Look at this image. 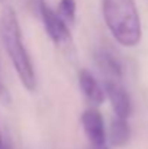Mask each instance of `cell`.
<instances>
[{"label":"cell","mask_w":148,"mask_h":149,"mask_svg":"<svg viewBox=\"0 0 148 149\" xmlns=\"http://www.w3.org/2000/svg\"><path fill=\"white\" fill-rule=\"evenodd\" d=\"M0 39L18 72L20 83L28 91H34L36 88L35 70L22 41V32L16 12L10 6H6L0 13Z\"/></svg>","instance_id":"1"},{"label":"cell","mask_w":148,"mask_h":149,"mask_svg":"<svg viewBox=\"0 0 148 149\" xmlns=\"http://www.w3.org/2000/svg\"><path fill=\"white\" fill-rule=\"evenodd\" d=\"M102 12L109 32L122 47L140 44L142 28L135 0H102Z\"/></svg>","instance_id":"2"},{"label":"cell","mask_w":148,"mask_h":149,"mask_svg":"<svg viewBox=\"0 0 148 149\" xmlns=\"http://www.w3.org/2000/svg\"><path fill=\"white\" fill-rule=\"evenodd\" d=\"M29 3L35 15L41 17L48 36L55 45H65L71 41L68 25L61 19L58 12H54L49 7L45 0H29Z\"/></svg>","instance_id":"3"},{"label":"cell","mask_w":148,"mask_h":149,"mask_svg":"<svg viewBox=\"0 0 148 149\" xmlns=\"http://www.w3.org/2000/svg\"><path fill=\"white\" fill-rule=\"evenodd\" d=\"M81 126L89 139V142L95 148H102L106 145V130L102 114L96 109H87L81 114Z\"/></svg>","instance_id":"4"},{"label":"cell","mask_w":148,"mask_h":149,"mask_svg":"<svg viewBox=\"0 0 148 149\" xmlns=\"http://www.w3.org/2000/svg\"><path fill=\"white\" fill-rule=\"evenodd\" d=\"M105 90H106V96L112 103L116 117L128 120V117L132 113V103H131V97L128 91L118 81H112V80H106Z\"/></svg>","instance_id":"5"},{"label":"cell","mask_w":148,"mask_h":149,"mask_svg":"<svg viewBox=\"0 0 148 149\" xmlns=\"http://www.w3.org/2000/svg\"><path fill=\"white\" fill-rule=\"evenodd\" d=\"M79 84H80L83 94L93 104H102L105 101V91L102 90V87L96 81V78L87 70L79 71Z\"/></svg>","instance_id":"6"},{"label":"cell","mask_w":148,"mask_h":149,"mask_svg":"<svg viewBox=\"0 0 148 149\" xmlns=\"http://www.w3.org/2000/svg\"><path fill=\"white\" fill-rule=\"evenodd\" d=\"M96 64H97L99 70L102 72H105V75L107 77L106 80H112V81H118V83L121 81L122 65L109 51L100 49L96 52Z\"/></svg>","instance_id":"7"},{"label":"cell","mask_w":148,"mask_h":149,"mask_svg":"<svg viewBox=\"0 0 148 149\" xmlns=\"http://www.w3.org/2000/svg\"><path fill=\"white\" fill-rule=\"evenodd\" d=\"M109 139L112 146L115 148H123L131 141V126L126 119L115 117L110 123L109 129Z\"/></svg>","instance_id":"8"},{"label":"cell","mask_w":148,"mask_h":149,"mask_svg":"<svg viewBox=\"0 0 148 149\" xmlns=\"http://www.w3.org/2000/svg\"><path fill=\"white\" fill-rule=\"evenodd\" d=\"M76 10H77L76 0H60L58 15L68 26H71L76 22Z\"/></svg>","instance_id":"9"},{"label":"cell","mask_w":148,"mask_h":149,"mask_svg":"<svg viewBox=\"0 0 148 149\" xmlns=\"http://www.w3.org/2000/svg\"><path fill=\"white\" fill-rule=\"evenodd\" d=\"M0 149H7L6 143H4V139H3V135H1V130H0Z\"/></svg>","instance_id":"10"},{"label":"cell","mask_w":148,"mask_h":149,"mask_svg":"<svg viewBox=\"0 0 148 149\" xmlns=\"http://www.w3.org/2000/svg\"><path fill=\"white\" fill-rule=\"evenodd\" d=\"M95 149H109V148H107V146L105 145V146H102V148H95Z\"/></svg>","instance_id":"11"},{"label":"cell","mask_w":148,"mask_h":149,"mask_svg":"<svg viewBox=\"0 0 148 149\" xmlns=\"http://www.w3.org/2000/svg\"><path fill=\"white\" fill-rule=\"evenodd\" d=\"M0 93H1V80H0Z\"/></svg>","instance_id":"12"},{"label":"cell","mask_w":148,"mask_h":149,"mask_svg":"<svg viewBox=\"0 0 148 149\" xmlns=\"http://www.w3.org/2000/svg\"><path fill=\"white\" fill-rule=\"evenodd\" d=\"M0 1H4V0H0Z\"/></svg>","instance_id":"13"}]
</instances>
